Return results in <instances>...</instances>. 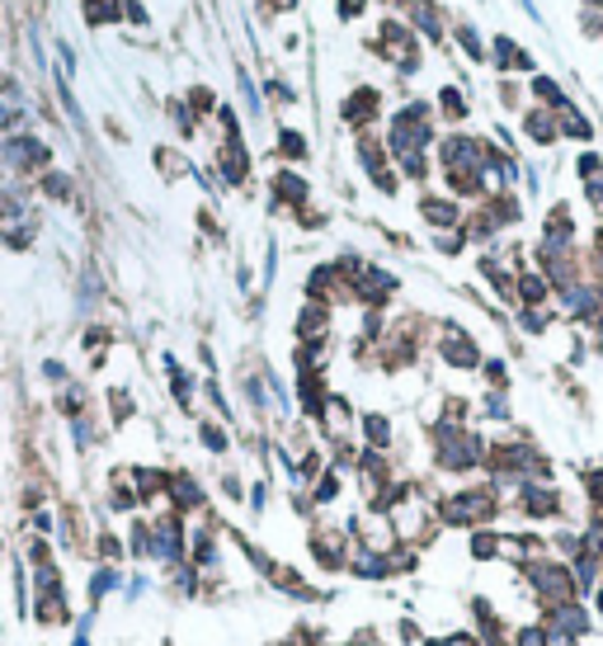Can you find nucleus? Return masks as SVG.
I'll use <instances>...</instances> for the list:
<instances>
[{
    "mask_svg": "<svg viewBox=\"0 0 603 646\" xmlns=\"http://www.w3.org/2000/svg\"><path fill=\"white\" fill-rule=\"evenodd\" d=\"M509 510L500 486L495 481H467L457 486V491H438L434 496V519L443 533H472V529H495L500 523V515Z\"/></svg>",
    "mask_w": 603,
    "mask_h": 646,
    "instance_id": "nucleus-1",
    "label": "nucleus"
},
{
    "mask_svg": "<svg viewBox=\"0 0 603 646\" xmlns=\"http://www.w3.org/2000/svg\"><path fill=\"white\" fill-rule=\"evenodd\" d=\"M486 448H490V440L482 430H472V425H448V421L430 425V463H434V473H443V477L486 473Z\"/></svg>",
    "mask_w": 603,
    "mask_h": 646,
    "instance_id": "nucleus-2",
    "label": "nucleus"
},
{
    "mask_svg": "<svg viewBox=\"0 0 603 646\" xmlns=\"http://www.w3.org/2000/svg\"><path fill=\"white\" fill-rule=\"evenodd\" d=\"M519 575H523V590H528V595H533V604H538V614L580 600V590H575V581H571V566L557 562L552 552L538 557V562H528V566H519Z\"/></svg>",
    "mask_w": 603,
    "mask_h": 646,
    "instance_id": "nucleus-3",
    "label": "nucleus"
},
{
    "mask_svg": "<svg viewBox=\"0 0 603 646\" xmlns=\"http://www.w3.org/2000/svg\"><path fill=\"white\" fill-rule=\"evenodd\" d=\"M302 548H307V562H311L316 575H345V562H349L345 519L316 515V519L307 523V538H302Z\"/></svg>",
    "mask_w": 603,
    "mask_h": 646,
    "instance_id": "nucleus-4",
    "label": "nucleus"
},
{
    "mask_svg": "<svg viewBox=\"0 0 603 646\" xmlns=\"http://www.w3.org/2000/svg\"><path fill=\"white\" fill-rule=\"evenodd\" d=\"M147 519H151L147 566H151V571H170V566H180L184 557H189V523H184V515H174V510H156V515H147Z\"/></svg>",
    "mask_w": 603,
    "mask_h": 646,
    "instance_id": "nucleus-5",
    "label": "nucleus"
},
{
    "mask_svg": "<svg viewBox=\"0 0 603 646\" xmlns=\"http://www.w3.org/2000/svg\"><path fill=\"white\" fill-rule=\"evenodd\" d=\"M260 575H264V585H269V590H278L283 600H293V604H302V608H326V604L335 600V590L311 585L307 575H302V566H293V562H278V557H269Z\"/></svg>",
    "mask_w": 603,
    "mask_h": 646,
    "instance_id": "nucleus-6",
    "label": "nucleus"
},
{
    "mask_svg": "<svg viewBox=\"0 0 603 646\" xmlns=\"http://www.w3.org/2000/svg\"><path fill=\"white\" fill-rule=\"evenodd\" d=\"M509 510L528 523H561L565 519V496L552 481H523L519 491L509 496Z\"/></svg>",
    "mask_w": 603,
    "mask_h": 646,
    "instance_id": "nucleus-7",
    "label": "nucleus"
},
{
    "mask_svg": "<svg viewBox=\"0 0 603 646\" xmlns=\"http://www.w3.org/2000/svg\"><path fill=\"white\" fill-rule=\"evenodd\" d=\"M166 510H174V515H184V519H193V515H203V510H212V500H208V486L189 473V467H170V481H166Z\"/></svg>",
    "mask_w": 603,
    "mask_h": 646,
    "instance_id": "nucleus-8",
    "label": "nucleus"
},
{
    "mask_svg": "<svg viewBox=\"0 0 603 646\" xmlns=\"http://www.w3.org/2000/svg\"><path fill=\"white\" fill-rule=\"evenodd\" d=\"M438 359L443 363H448V369H457V373H476V369H482V345H476L472 336H467V330L463 326H443V336H438Z\"/></svg>",
    "mask_w": 603,
    "mask_h": 646,
    "instance_id": "nucleus-9",
    "label": "nucleus"
},
{
    "mask_svg": "<svg viewBox=\"0 0 603 646\" xmlns=\"http://www.w3.org/2000/svg\"><path fill=\"white\" fill-rule=\"evenodd\" d=\"M91 538H95V523L81 515V505H62L57 510V552H71V557H91Z\"/></svg>",
    "mask_w": 603,
    "mask_h": 646,
    "instance_id": "nucleus-10",
    "label": "nucleus"
},
{
    "mask_svg": "<svg viewBox=\"0 0 603 646\" xmlns=\"http://www.w3.org/2000/svg\"><path fill=\"white\" fill-rule=\"evenodd\" d=\"M29 618L39 623V627H71V623H76V604H71V585H57V590H33Z\"/></svg>",
    "mask_w": 603,
    "mask_h": 646,
    "instance_id": "nucleus-11",
    "label": "nucleus"
},
{
    "mask_svg": "<svg viewBox=\"0 0 603 646\" xmlns=\"http://www.w3.org/2000/svg\"><path fill=\"white\" fill-rule=\"evenodd\" d=\"M594 608L584 604V600H575V604H561V608H547V614L538 618L547 633H557V637H571V642H584L594 633Z\"/></svg>",
    "mask_w": 603,
    "mask_h": 646,
    "instance_id": "nucleus-12",
    "label": "nucleus"
},
{
    "mask_svg": "<svg viewBox=\"0 0 603 646\" xmlns=\"http://www.w3.org/2000/svg\"><path fill=\"white\" fill-rule=\"evenodd\" d=\"M104 510H109V519L141 515V500H137V486H133V467H118V473H109V486H104Z\"/></svg>",
    "mask_w": 603,
    "mask_h": 646,
    "instance_id": "nucleus-13",
    "label": "nucleus"
},
{
    "mask_svg": "<svg viewBox=\"0 0 603 646\" xmlns=\"http://www.w3.org/2000/svg\"><path fill=\"white\" fill-rule=\"evenodd\" d=\"M166 481H170V467H147V463H137L133 467V486H137V500H141V515H156V510H166Z\"/></svg>",
    "mask_w": 603,
    "mask_h": 646,
    "instance_id": "nucleus-14",
    "label": "nucleus"
},
{
    "mask_svg": "<svg viewBox=\"0 0 603 646\" xmlns=\"http://www.w3.org/2000/svg\"><path fill=\"white\" fill-rule=\"evenodd\" d=\"M0 161H6L10 170H47L52 151L39 142V137H10V142H0Z\"/></svg>",
    "mask_w": 603,
    "mask_h": 646,
    "instance_id": "nucleus-15",
    "label": "nucleus"
},
{
    "mask_svg": "<svg viewBox=\"0 0 603 646\" xmlns=\"http://www.w3.org/2000/svg\"><path fill=\"white\" fill-rule=\"evenodd\" d=\"M123 585H128V566H104V562H95V571L85 575V604L104 608L114 595H123Z\"/></svg>",
    "mask_w": 603,
    "mask_h": 646,
    "instance_id": "nucleus-16",
    "label": "nucleus"
},
{
    "mask_svg": "<svg viewBox=\"0 0 603 646\" xmlns=\"http://www.w3.org/2000/svg\"><path fill=\"white\" fill-rule=\"evenodd\" d=\"M161 581H166V595H170L174 604H199V600H203V571H199V566L180 562V566L161 571Z\"/></svg>",
    "mask_w": 603,
    "mask_h": 646,
    "instance_id": "nucleus-17",
    "label": "nucleus"
},
{
    "mask_svg": "<svg viewBox=\"0 0 603 646\" xmlns=\"http://www.w3.org/2000/svg\"><path fill=\"white\" fill-rule=\"evenodd\" d=\"M345 575H353V581H368V585L392 581V575H387V552H372V548H363V543H349Z\"/></svg>",
    "mask_w": 603,
    "mask_h": 646,
    "instance_id": "nucleus-18",
    "label": "nucleus"
},
{
    "mask_svg": "<svg viewBox=\"0 0 603 646\" xmlns=\"http://www.w3.org/2000/svg\"><path fill=\"white\" fill-rule=\"evenodd\" d=\"M353 430H359V444L363 448H378V453H392L396 448V425H392V415H382V411H363Z\"/></svg>",
    "mask_w": 603,
    "mask_h": 646,
    "instance_id": "nucleus-19",
    "label": "nucleus"
},
{
    "mask_svg": "<svg viewBox=\"0 0 603 646\" xmlns=\"http://www.w3.org/2000/svg\"><path fill=\"white\" fill-rule=\"evenodd\" d=\"M420 218L430 222L434 232H457V226H463V208H457V199H448V194H424Z\"/></svg>",
    "mask_w": 603,
    "mask_h": 646,
    "instance_id": "nucleus-20",
    "label": "nucleus"
},
{
    "mask_svg": "<svg viewBox=\"0 0 603 646\" xmlns=\"http://www.w3.org/2000/svg\"><path fill=\"white\" fill-rule=\"evenodd\" d=\"M91 557L104 566H128V543L114 523H95V538H91Z\"/></svg>",
    "mask_w": 603,
    "mask_h": 646,
    "instance_id": "nucleus-21",
    "label": "nucleus"
},
{
    "mask_svg": "<svg viewBox=\"0 0 603 646\" xmlns=\"http://www.w3.org/2000/svg\"><path fill=\"white\" fill-rule=\"evenodd\" d=\"M345 491H349V477H345V473H335V467H326V473L307 486V496L316 500V510H321V515L335 510V505L345 500Z\"/></svg>",
    "mask_w": 603,
    "mask_h": 646,
    "instance_id": "nucleus-22",
    "label": "nucleus"
},
{
    "mask_svg": "<svg viewBox=\"0 0 603 646\" xmlns=\"http://www.w3.org/2000/svg\"><path fill=\"white\" fill-rule=\"evenodd\" d=\"M297 340H330V307L326 303H307L297 311Z\"/></svg>",
    "mask_w": 603,
    "mask_h": 646,
    "instance_id": "nucleus-23",
    "label": "nucleus"
},
{
    "mask_svg": "<svg viewBox=\"0 0 603 646\" xmlns=\"http://www.w3.org/2000/svg\"><path fill=\"white\" fill-rule=\"evenodd\" d=\"M218 174L226 184H245V174H251V156H245L241 137H226V147L218 156Z\"/></svg>",
    "mask_w": 603,
    "mask_h": 646,
    "instance_id": "nucleus-24",
    "label": "nucleus"
},
{
    "mask_svg": "<svg viewBox=\"0 0 603 646\" xmlns=\"http://www.w3.org/2000/svg\"><path fill=\"white\" fill-rule=\"evenodd\" d=\"M340 118L349 128H359V133H368V124L378 118V91H353L349 99H345V109H340Z\"/></svg>",
    "mask_w": 603,
    "mask_h": 646,
    "instance_id": "nucleus-25",
    "label": "nucleus"
},
{
    "mask_svg": "<svg viewBox=\"0 0 603 646\" xmlns=\"http://www.w3.org/2000/svg\"><path fill=\"white\" fill-rule=\"evenodd\" d=\"M123 543H128V566H147V548H151V519L133 515L128 529H123Z\"/></svg>",
    "mask_w": 603,
    "mask_h": 646,
    "instance_id": "nucleus-26",
    "label": "nucleus"
},
{
    "mask_svg": "<svg viewBox=\"0 0 603 646\" xmlns=\"http://www.w3.org/2000/svg\"><path fill=\"white\" fill-rule=\"evenodd\" d=\"M500 538H505V529H472L467 533V557L476 566L500 562Z\"/></svg>",
    "mask_w": 603,
    "mask_h": 646,
    "instance_id": "nucleus-27",
    "label": "nucleus"
},
{
    "mask_svg": "<svg viewBox=\"0 0 603 646\" xmlns=\"http://www.w3.org/2000/svg\"><path fill=\"white\" fill-rule=\"evenodd\" d=\"M269 189H274L278 208H302V203H307V180H302L297 170H278L269 180Z\"/></svg>",
    "mask_w": 603,
    "mask_h": 646,
    "instance_id": "nucleus-28",
    "label": "nucleus"
},
{
    "mask_svg": "<svg viewBox=\"0 0 603 646\" xmlns=\"http://www.w3.org/2000/svg\"><path fill=\"white\" fill-rule=\"evenodd\" d=\"M20 562L33 571V566L62 562V557H57V543H52V538H43V533H29V529H24V538H20Z\"/></svg>",
    "mask_w": 603,
    "mask_h": 646,
    "instance_id": "nucleus-29",
    "label": "nucleus"
},
{
    "mask_svg": "<svg viewBox=\"0 0 603 646\" xmlns=\"http://www.w3.org/2000/svg\"><path fill=\"white\" fill-rule=\"evenodd\" d=\"M552 114H557V133H561V137H575V142H590V137H594V124L575 109L571 99H565L561 109H552Z\"/></svg>",
    "mask_w": 603,
    "mask_h": 646,
    "instance_id": "nucleus-30",
    "label": "nucleus"
},
{
    "mask_svg": "<svg viewBox=\"0 0 603 646\" xmlns=\"http://www.w3.org/2000/svg\"><path fill=\"white\" fill-rule=\"evenodd\" d=\"M523 133H528V142H538V147H552L557 142V114L552 109H528L523 118Z\"/></svg>",
    "mask_w": 603,
    "mask_h": 646,
    "instance_id": "nucleus-31",
    "label": "nucleus"
},
{
    "mask_svg": "<svg viewBox=\"0 0 603 646\" xmlns=\"http://www.w3.org/2000/svg\"><path fill=\"white\" fill-rule=\"evenodd\" d=\"M199 444L203 453H212V458H226L232 453V430H226V421H199Z\"/></svg>",
    "mask_w": 603,
    "mask_h": 646,
    "instance_id": "nucleus-32",
    "label": "nucleus"
},
{
    "mask_svg": "<svg viewBox=\"0 0 603 646\" xmlns=\"http://www.w3.org/2000/svg\"><path fill=\"white\" fill-rule=\"evenodd\" d=\"M420 562H424V552L415 543H396L392 552H387V575H392V581H401V575H415Z\"/></svg>",
    "mask_w": 603,
    "mask_h": 646,
    "instance_id": "nucleus-33",
    "label": "nucleus"
},
{
    "mask_svg": "<svg viewBox=\"0 0 603 646\" xmlns=\"http://www.w3.org/2000/svg\"><path fill=\"white\" fill-rule=\"evenodd\" d=\"M47 500H52V486H47V481L29 477V481L20 486V510H24V515H33V510H47Z\"/></svg>",
    "mask_w": 603,
    "mask_h": 646,
    "instance_id": "nucleus-34",
    "label": "nucleus"
},
{
    "mask_svg": "<svg viewBox=\"0 0 603 646\" xmlns=\"http://www.w3.org/2000/svg\"><path fill=\"white\" fill-rule=\"evenodd\" d=\"M495 57H500L505 72H528V66H533V57H528L519 43H509V39H495Z\"/></svg>",
    "mask_w": 603,
    "mask_h": 646,
    "instance_id": "nucleus-35",
    "label": "nucleus"
},
{
    "mask_svg": "<svg viewBox=\"0 0 603 646\" xmlns=\"http://www.w3.org/2000/svg\"><path fill=\"white\" fill-rule=\"evenodd\" d=\"M39 189H43L52 203H66L76 184H71V174H62V170H43V174H39Z\"/></svg>",
    "mask_w": 603,
    "mask_h": 646,
    "instance_id": "nucleus-36",
    "label": "nucleus"
},
{
    "mask_svg": "<svg viewBox=\"0 0 603 646\" xmlns=\"http://www.w3.org/2000/svg\"><path fill=\"white\" fill-rule=\"evenodd\" d=\"M245 505H251V515H255V519H264V510L274 505V486H269V477H260V481L245 486Z\"/></svg>",
    "mask_w": 603,
    "mask_h": 646,
    "instance_id": "nucleus-37",
    "label": "nucleus"
},
{
    "mask_svg": "<svg viewBox=\"0 0 603 646\" xmlns=\"http://www.w3.org/2000/svg\"><path fill=\"white\" fill-rule=\"evenodd\" d=\"M71 444H76V453H91L99 444V430L91 415H76V421H71Z\"/></svg>",
    "mask_w": 603,
    "mask_h": 646,
    "instance_id": "nucleus-38",
    "label": "nucleus"
},
{
    "mask_svg": "<svg viewBox=\"0 0 603 646\" xmlns=\"http://www.w3.org/2000/svg\"><path fill=\"white\" fill-rule=\"evenodd\" d=\"M20 218H29L24 194H14V189H0V222H20Z\"/></svg>",
    "mask_w": 603,
    "mask_h": 646,
    "instance_id": "nucleus-39",
    "label": "nucleus"
},
{
    "mask_svg": "<svg viewBox=\"0 0 603 646\" xmlns=\"http://www.w3.org/2000/svg\"><path fill=\"white\" fill-rule=\"evenodd\" d=\"M509 646H547V627L533 618V623H519L514 627V637H509Z\"/></svg>",
    "mask_w": 603,
    "mask_h": 646,
    "instance_id": "nucleus-40",
    "label": "nucleus"
},
{
    "mask_svg": "<svg viewBox=\"0 0 603 646\" xmlns=\"http://www.w3.org/2000/svg\"><path fill=\"white\" fill-rule=\"evenodd\" d=\"M288 510H293V519H302V523H311L316 515H321V510H316V500L302 491V486H293V491H288Z\"/></svg>",
    "mask_w": 603,
    "mask_h": 646,
    "instance_id": "nucleus-41",
    "label": "nucleus"
},
{
    "mask_svg": "<svg viewBox=\"0 0 603 646\" xmlns=\"http://www.w3.org/2000/svg\"><path fill=\"white\" fill-rule=\"evenodd\" d=\"M278 151L288 156V161H307V137L293 133V128H283L278 133Z\"/></svg>",
    "mask_w": 603,
    "mask_h": 646,
    "instance_id": "nucleus-42",
    "label": "nucleus"
},
{
    "mask_svg": "<svg viewBox=\"0 0 603 646\" xmlns=\"http://www.w3.org/2000/svg\"><path fill=\"white\" fill-rule=\"evenodd\" d=\"M519 326L528 330V336H542V330L552 326V311H547V307H523L519 311Z\"/></svg>",
    "mask_w": 603,
    "mask_h": 646,
    "instance_id": "nucleus-43",
    "label": "nucleus"
},
{
    "mask_svg": "<svg viewBox=\"0 0 603 646\" xmlns=\"http://www.w3.org/2000/svg\"><path fill=\"white\" fill-rule=\"evenodd\" d=\"M533 95L542 99V109H561V104H565L561 85H557V81H547V76H538V81H533Z\"/></svg>",
    "mask_w": 603,
    "mask_h": 646,
    "instance_id": "nucleus-44",
    "label": "nucleus"
},
{
    "mask_svg": "<svg viewBox=\"0 0 603 646\" xmlns=\"http://www.w3.org/2000/svg\"><path fill=\"white\" fill-rule=\"evenodd\" d=\"M218 491H222L226 505H245V481H241V473H222Z\"/></svg>",
    "mask_w": 603,
    "mask_h": 646,
    "instance_id": "nucleus-45",
    "label": "nucleus"
},
{
    "mask_svg": "<svg viewBox=\"0 0 603 646\" xmlns=\"http://www.w3.org/2000/svg\"><path fill=\"white\" fill-rule=\"evenodd\" d=\"M420 642H424V627L411 614H401L396 618V646H420Z\"/></svg>",
    "mask_w": 603,
    "mask_h": 646,
    "instance_id": "nucleus-46",
    "label": "nucleus"
},
{
    "mask_svg": "<svg viewBox=\"0 0 603 646\" xmlns=\"http://www.w3.org/2000/svg\"><path fill=\"white\" fill-rule=\"evenodd\" d=\"M438 109H443V118H453V124H457V118H467V99H463V95H457L453 85H448V91L438 95Z\"/></svg>",
    "mask_w": 603,
    "mask_h": 646,
    "instance_id": "nucleus-47",
    "label": "nucleus"
},
{
    "mask_svg": "<svg viewBox=\"0 0 603 646\" xmlns=\"http://www.w3.org/2000/svg\"><path fill=\"white\" fill-rule=\"evenodd\" d=\"M133 396L128 392H109V415H114V425H128L133 421Z\"/></svg>",
    "mask_w": 603,
    "mask_h": 646,
    "instance_id": "nucleus-48",
    "label": "nucleus"
},
{
    "mask_svg": "<svg viewBox=\"0 0 603 646\" xmlns=\"http://www.w3.org/2000/svg\"><path fill=\"white\" fill-rule=\"evenodd\" d=\"M482 411L490 415V421L505 425V421H509V396H505V392H486V396H482Z\"/></svg>",
    "mask_w": 603,
    "mask_h": 646,
    "instance_id": "nucleus-49",
    "label": "nucleus"
},
{
    "mask_svg": "<svg viewBox=\"0 0 603 646\" xmlns=\"http://www.w3.org/2000/svg\"><path fill=\"white\" fill-rule=\"evenodd\" d=\"M482 373H486V382H490V392H505V388H509V369H505L500 359H486Z\"/></svg>",
    "mask_w": 603,
    "mask_h": 646,
    "instance_id": "nucleus-50",
    "label": "nucleus"
},
{
    "mask_svg": "<svg viewBox=\"0 0 603 646\" xmlns=\"http://www.w3.org/2000/svg\"><path fill=\"white\" fill-rule=\"evenodd\" d=\"M575 170H580V180H599V174H603V156L599 151H580Z\"/></svg>",
    "mask_w": 603,
    "mask_h": 646,
    "instance_id": "nucleus-51",
    "label": "nucleus"
},
{
    "mask_svg": "<svg viewBox=\"0 0 603 646\" xmlns=\"http://www.w3.org/2000/svg\"><path fill=\"white\" fill-rule=\"evenodd\" d=\"M0 241H6L10 251H29L33 246V232H29V226H6V232H0Z\"/></svg>",
    "mask_w": 603,
    "mask_h": 646,
    "instance_id": "nucleus-52",
    "label": "nucleus"
},
{
    "mask_svg": "<svg viewBox=\"0 0 603 646\" xmlns=\"http://www.w3.org/2000/svg\"><path fill=\"white\" fill-rule=\"evenodd\" d=\"M584 199H590L599 213H603V174H599V180H584Z\"/></svg>",
    "mask_w": 603,
    "mask_h": 646,
    "instance_id": "nucleus-53",
    "label": "nucleus"
},
{
    "mask_svg": "<svg viewBox=\"0 0 603 646\" xmlns=\"http://www.w3.org/2000/svg\"><path fill=\"white\" fill-rule=\"evenodd\" d=\"M590 608H594V614L603 618V585H599V590H594V595H590Z\"/></svg>",
    "mask_w": 603,
    "mask_h": 646,
    "instance_id": "nucleus-54",
    "label": "nucleus"
},
{
    "mask_svg": "<svg viewBox=\"0 0 603 646\" xmlns=\"http://www.w3.org/2000/svg\"><path fill=\"white\" fill-rule=\"evenodd\" d=\"M10 562V543H6V533H0V566Z\"/></svg>",
    "mask_w": 603,
    "mask_h": 646,
    "instance_id": "nucleus-55",
    "label": "nucleus"
},
{
    "mask_svg": "<svg viewBox=\"0 0 603 646\" xmlns=\"http://www.w3.org/2000/svg\"><path fill=\"white\" fill-rule=\"evenodd\" d=\"M161 646H174V642H161Z\"/></svg>",
    "mask_w": 603,
    "mask_h": 646,
    "instance_id": "nucleus-56",
    "label": "nucleus"
}]
</instances>
